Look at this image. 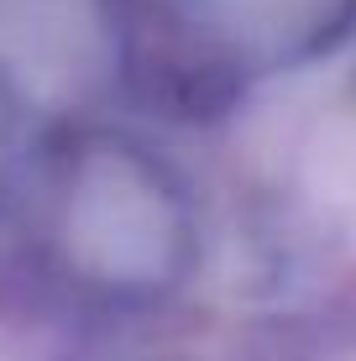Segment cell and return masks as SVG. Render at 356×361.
I'll return each instance as SVG.
<instances>
[{"label":"cell","instance_id":"cell-1","mask_svg":"<svg viewBox=\"0 0 356 361\" xmlns=\"http://www.w3.org/2000/svg\"><path fill=\"white\" fill-rule=\"evenodd\" d=\"M37 246L105 314H163L200 283L210 226L173 152L131 126L79 121L42 152Z\"/></svg>","mask_w":356,"mask_h":361},{"label":"cell","instance_id":"cell-2","mask_svg":"<svg viewBox=\"0 0 356 361\" xmlns=\"http://www.w3.org/2000/svg\"><path fill=\"white\" fill-rule=\"evenodd\" d=\"M126 21L189 47L247 94L330 63L356 37V0H126Z\"/></svg>","mask_w":356,"mask_h":361},{"label":"cell","instance_id":"cell-3","mask_svg":"<svg viewBox=\"0 0 356 361\" xmlns=\"http://www.w3.org/2000/svg\"><path fill=\"white\" fill-rule=\"evenodd\" d=\"M11 142H16V94L0 84V178L11 168Z\"/></svg>","mask_w":356,"mask_h":361}]
</instances>
